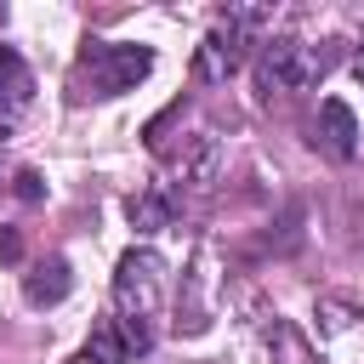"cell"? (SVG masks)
Masks as SVG:
<instances>
[{"instance_id":"obj_1","label":"cell","mask_w":364,"mask_h":364,"mask_svg":"<svg viewBox=\"0 0 364 364\" xmlns=\"http://www.w3.org/2000/svg\"><path fill=\"white\" fill-rule=\"evenodd\" d=\"M154 74V51L148 46H125V40H85V51L74 57L68 91L74 97H125Z\"/></svg>"},{"instance_id":"obj_2","label":"cell","mask_w":364,"mask_h":364,"mask_svg":"<svg viewBox=\"0 0 364 364\" xmlns=\"http://www.w3.org/2000/svg\"><path fill=\"white\" fill-rule=\"evenodd\" d=\"M262 28H267V11H262V6H233V11H222V23L193 46V74H199L205 85H228V80L245 68V57H250V46L262 40Z\"/></svg>"},{"instance_id":"obj_3","label":"cell","mask_w":364,"mask_h":364,"mask_svg":"<svg viewBox=\"0 0 364 364\" xmlns=\"http://www.w3.org/2000/svg\"><path fill=\"white\" fill-rule=\"evenodd\" d=\"M159 307H165V256L148 245H131L114 267V313L131 330H154Z\"/></svg>"},{"instance_id":"obj_4","label":"cell","mask_w":364,"mask_h":364,"mask_svg":"<svg viewBox=\"0 0 364 364\" xmlns=\"http://www.w3.org/2000/svg\"><path fill=\"white\" fill-rule=\"evenodd\" d=\"M324 68H330V57H324L318 46H301L296 34H279V40L262 46L256 85H262V97L273 102V97H296V91H307Z\"/></svg>"},{"instance_id":"obj_5","label":"cell","mask_w":364,"mask_h":364,"mask_svg":"<svg viewBox=\"0 0 364 364\" xmlns=\"http://www.w3.org/2000/svg\"><path fill=\"white\" fill-rule=\"evenodd\" d=\"M307 336H313L318 364H364V307L318 296L307 313Z\"/></svg>"},{"instance_id":"obj_6","label":"cell","mask_w":364,"mask_h":364,"mask_svg":"<svg viewBox=\"0 0 364 364\" xmlns=\"http://www.w3.org/2000/svg\"><path fill=\"white\" fill-rule=\"evenodd\" d=\"M313 148L330 154V159H353L358 154V125H353V108L347 102H318V119H313Z\"/></svg>"},{"instance_id":"obj_7","label":"cell","mask_w":364,"mask_h":364,"mask_svg":"<svg viewBox=\"0 0 364 364\" xmlns=\"http://www.w3.org/2000/svg\"><path fill=\"white\" fill-rule=\"evenodd\" d=\"M68 290H74V273H68L63 256H51V262H40V267L23 273V296H28V307H57Z\"/></svg>"},{"instance_id":"obj_8","label":"cell","mask_w":364,"mask_h":364,"mask_svg":"<svg viewBox=\"0 0 364 364\" xmlns=\"http://www.w3.org/2000/svg\"><path fill=\"white\" fill-rule=\"evenodd\" d=\"M125 216H131V228H136V233H159V228H171L176 205H171V193H165V188H142V193H131V199H125Z\"/></svg>"},{"instance_id":"obj_9","label":"cell","mask_w":364,"mask_h":364,"mask_svg":"<svg viewBox=\"0 0 364 364\" xmlns=\"http://www.w3.org/2000/svg\"><path fill=\"white\" fill-rule=\"evenodd\" d=\"M125 358H131V347H125L119 318H102V324L85 336V347H80V358H74V364H125Z\"/></svg>"},{"instance_id":"obj_10","label":"cell","mask_w":364,"mask_h":364,"mask_svg":"<svg viewBox=\"0 0 364 364\" xmlns=\"http://www.w3.org/2000/svg\"><path fill=\"white\" fill-rule=\"evenodd\" d=\"M28 102V68L11 46H0V114H17Z\"/></svg>"},{"instance_id":"obj_11","label":"cell","mask_w":364,"mask_h":364,"mask_svg":"<svg viewBox=\"0 0 364 364\" xmlns=\"http://www.w3.org/2000/svg\"><path fill=\"white\" fill-rule=\"evenodd\" d=\"M11 193H17L23 205H40V199H46V182H40V171H17V176H11Z\"/></svg>"},{"instance_id":"obj_12","label":"cell","mask_w":364,"mask_h":364,"mask_svg":"<svg viewBox=\"0 0 364 364\" xmlns=\"http://www.w3.org/2000/svg\"><path fill=\"white\" fill-rule=\"evenodd\" d=\"M23 256V233L17 228H0V262H17Z\"/></svg>"},{"instance_id":"obj_13","label":"cell","mask_w":364,"mask_h":364,"mask_svg":"<svg viewBox=\"0 0 364 364\" xmlns=\"http://www.w3.org/2000/svg\"><path fill=\"white\" fill-rule=\"evenodd\" d=\"M11 125H17V114H0V142L11 136Z\"/></svg>"},{"instance_id":"obj_14","label":"cell","mask_w":364,"mask_h":364,"mask_svg":"<svg viewBox=\"0 0 364 364\" xmlns=\"http://www.w3.org/2000/svg\"><path fill=\"white\" fill-rule=\"evenodd\" d=\"M353 74H358V80H364V46H358V57H353Z\"/></svg>"}]
</instances>
